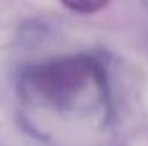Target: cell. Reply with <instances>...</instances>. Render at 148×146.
I'll return each instance as SVG.
<instances>
[{
  "mask_svg": "<svg viewBox=\"0 0 148 146\" xmlns=\"http://www.w3.org/2000/svg\"><path fill=\"white\" fill-rule=\"evenodd\" d=\"M67 9L79 14H91L105 7L107 0H60Z\"/></svg>",
  "mask_w": 148,
  "mask_h": 146,
  "instance_id": "1",
  "label": "cell"
}]
</instances>
